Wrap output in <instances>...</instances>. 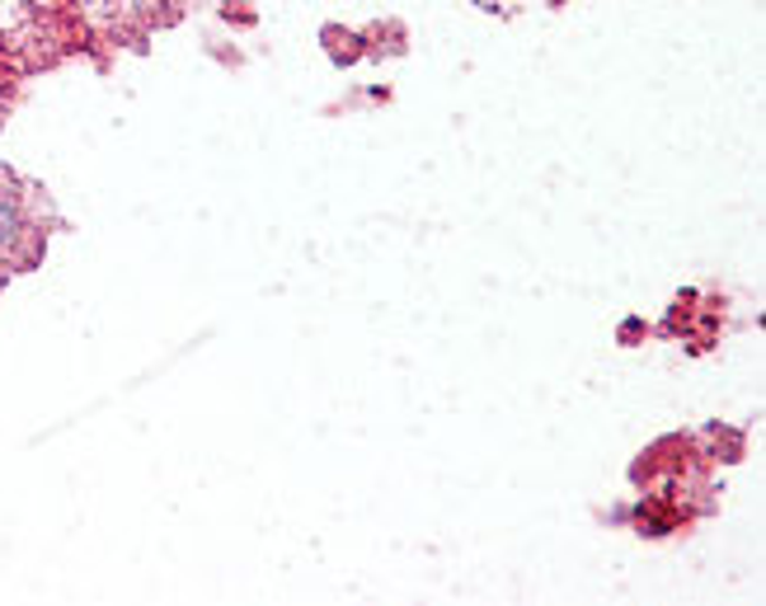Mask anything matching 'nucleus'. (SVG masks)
Masks as SVG:
<instances>
[{
	"instance_id": "nucleus-1",
	"label": "nucleus",
	"mask_w": 766,
	"mask_h": 606,
	"mask_svg": "<svg viewBox=\"0 0 766 606\" xmlns=\"http://www.w3.org/2000/svg\"><path fill=\"white\" fill-rule=\"evenodd\" d=\"M14 230H20V216H14V207H5V202H0V240H10Z\"/></svg>"
}]
</instances>
